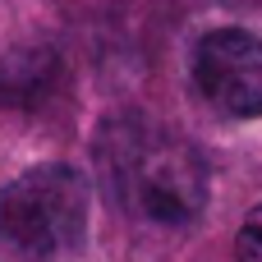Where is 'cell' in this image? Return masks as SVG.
Listing matches in <instances>:
<instances>
[{
	"label": "cell",
	"mask_w": 262,
	"mask_h": 262,
	"mask_svg": "<svg viewBox=\"0 0 262 262\" xmlns=\"http://www.w3.org/2000/svg\"><path fill=\"white\" fill-rule=\"evenodd\" d=\"M235 258L239 262H262V203L244 216L239 239H235Z\"/></svg>",
	"instance_id": "cell-5"
},
{
	"label": "cell",
	"mask_w": 262,
	"mask_h": 262,
	"mask_svg": "<svg viewBox=\"0 0 262 262\" xmlns=\"http://www.w3.org/2000/svg\"><path fill=\"white\" fill-rule=\"evenodd\" d=\"M193 88L198 97L230 120L262 115V37L244 28L203 32L193 46Z\"/></svg>",
	"instance_id": "cell-3"
},
{
	"label": "cell",
	"mask_w": 262,
	"mask_h": 262,
	"mask_svg": "<svg viewBox=\"0 0 262 262\" xmlns=\"http://www.w3.org/2000/svg\"><path fill=\"white\" fill-rule=\"evenodd\" d=\"M88 212L92 189L74 166H32L0 189V244L23 262H60L83 249Z\"/></svg>",
	"instance_id": "cell-2"
},
{
	"label": "cell",
	"mask_w": 262,
	"mask_h": 262,
	"mask_svg": "<svg viewBox=\"0 0 262 262\" xmlns=\"http://www.w3.org/2000/svg\"><path fill=\"white\" fill-rule=\"evenodd\" d=\"M97 170L111 203L147 226H189L207 207L203 152L152 120H106L97 134Z\"/></svg>",
	"instance_id": "cell-1"
},
{
	"label": "cell",
	"mask_w": 262,
	"mask_h": 262,
	"mask_svg": "<svg viewBox=\"0 0 262 262\" xmlns=\"http://www.w3.org/2000/svg\"><path fill=\"white\" fill-rule=\"evenodd\" d=\"M55 74H60V60L41 46H28V51H9L0 60V101L5 106H37L51 88H55Z\"/></svg>",
	"instance_id": "cell-4"
}]
</instances>
